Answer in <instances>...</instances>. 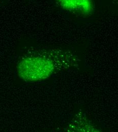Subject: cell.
Wrapping results in <instances>:
<instances>
[{"label": "cell", "mask_w": 118, "mask_h": 132, "mask_svg": "<svg viewBox=\"0 0 118 132\" xmlns=\"http://www.w3.org/2000/svg\"><path fill=\"white\" fill-rule=\"evenodd\" d=\"M54 70L51 59L42 56L23 59L17 67V73L23 80L28 81L42 80L49 77Z\"/></svg>", "instance_id": "1"}, {"label": "cell", "mask_w": 118, "mask_h": 132, "mask_svg": "<svg viewBox=\"0 0 118 132\" xmlns=\"http://www.w3.org/2000/svg\"><path fill=\"white\" fill-rule=\"evenodd\" d=\"M64 10L84 16L91 15L95 9L94 0H56Z\"/></svg>", "instance_id": "2"}, {"label": "cell", "mask_w": 118, "mask_h": 132, "mask_svg": "<svg viewBox=\"0 0 118 132\" xmlns=\"http://www.w3.org/2000/svg\"><path fill=\"white\" fill-rule=\"evenodd\" d=\"M116 1H117V3L118 4V0H116Z\"/></svg>", "instance_id": "3"}]
</instances>
